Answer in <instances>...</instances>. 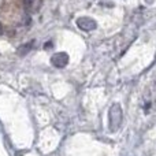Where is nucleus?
Masks as SVG:
<instances>
[{
    "instance_id": "f257e3e1",
    "label": "nucleus",
    "mask_w": 156,
    "mask_h": 156,
    "mask_svg": "<svg viewBox=\"0 0 156 156\" xmlns=\"http://www.w3.org/2000/svg\"><path fill=\"white\" fill-rule=\"evenodd\" d=\"M156 110V82L148 88V92L144 96V111L145 114Z\"/></svg>"
},
{
    "instance_id": "7ed1b4c3",
    "label": "nucleus",
    "mask_w": 156,
    "mask_h": 156,
    "mask_svg": "<svg viewBox=\"0 0 156 156\" xmlns=\"http://www.w3.org/2000/svg\"><path fill=\"white\" fill-rule=\"evenodd\" d=\"M77 25L80 29L85 30V32H90V30L96 29L97 23L93 21L92 18H89V16H82V18H78L77 19Z\"/></svg>"
},
{
    "instance_id": "0eeeda50",
    "label": "nucleus",
    "mask_w": 156,
    "mask_h": 156,
    "mask_svg": "<svg viewBox=\"0 0 156 156\" xmlns=\"http://www.w3.org/2000/svg\"><path fill=\"white\" fill-rule=\"evenodd\" d=\"M48 47H52V43H47L45 44V48H48Z\"/></svg>"
},
{
    "instance_id": "39448f33",
    "label": "nucleus",
    "mask_w": 156,
    "mask_h": 156,
    "mask_svg": "<svg viewBox=\"0 0 156 156\" xmlns=\"http://www.w3.org/2000/svg\"><path fill=\"white\" fill-rule=\"evenodd\" d=\"M34 45V41H30V43H26L25 45H22V47H19L18 48V54L19 55H25L26 52H29L30 49H32V47Z\"/></svg>"
},
{
    "instance_id": "20e7f679",
    "label": "nucleus",
    "mask_w": 156,
    "mask_h": 156,
    "mask_svg": "<svg viewBox=\"0 0 156 156\" xmlns=\"http://www.w3.org/2000/svg\"><path fill=\"white\" fill-rule=\"evenodd\" d=\"M51 63L58 69L65 67L69 63V55L66 54V52H58V54H55L54 56L51 58Z\"/></svg>"
},
{
    "instance_id": "423d86ee",
    "label": "nucleus",
    "mask_w": 156,
    "mask_h": 156,
    "mask_svg": "<svg viewBox=\"0 0 156 156\" xmlns=\"http://www.w3.org/2000/svg\"><path fill=\"white\" fill-rule=\"evenodd\" d=\"M34 2H36V0H23V5H25V8H26V10H29V8L33 5V3H34Z\"/></svg>"
},
{
    "instance_id": "6e6552de",
    "label": "nucleus",
    "mask_w": 156,
    "mask_h": 156,
    "mask_svg": "<svg viewBox=\"0 0 156 156\" xmlns=\"http://www.w3.org/2000/svg\"><path fill=\"white\" fill-rule=\"evenodd\" d=\"M145 2H147V3H152V2H154V0H145Z\"/></svg>"
},
{
    "instance_id": "f03ea898",
    "label": "nucleus",
    "mask_w": 156,
    "mask_h": 156,
    "mask_svg": "<svg viewBox=\"0 0 156 156\" xmlns=\"http://www.w3.org/2000/svg\"><path fill=\"white\" fill-rule=\"evenodd\" d=\"M122 125V110L119 104H112L110 108V129L112 132L118 130Z\"/></svg>"
}]
</instances>
